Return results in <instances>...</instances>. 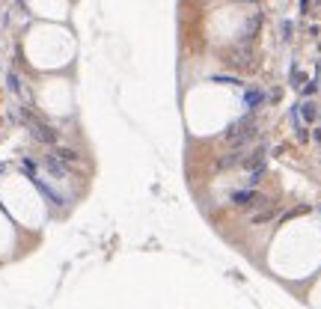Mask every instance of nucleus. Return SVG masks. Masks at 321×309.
<instances>
[{"instance_id":"6","label":"nucleus","mask_w":321,"mask_h":309,"mask_svg":"<svg viewBox=\"0 0 321 309\" xmlns=\"http://www.w3.org/2000/svg\"><path fill=\"white\" fill-rule=\"evenodd\" d=\"M304 116H306L309 122L315 119V104H304Z\"/></svg>"},{"instance_id":"2","label":"nucleus","mask_w":321,"mask_h":309,"mask_svg":"<svg viewBox=\"0 0 321 309\" xmlns=\"http://www.w3.org/2000/svg\"><path fill=\"white\" fill-rule=\"evenodd\" d=\"M232 202H235V205H241V208H247V205H262L265 199H262L256 190H241V193H235V196H232Z\"/></svg>"},{"instance_id":"1","label":"nucleus","mask_w":321,"mask_h":309,"mask_svg":"<svg viewBox=\"0 0 321 309\" xmlns=\"http://www.w3.org/2000/svg\"><path fill=\"white\" fill-rule=\"evenodd\" d=\"M256 137H259V125H256L253 119L235 122V125L223 134V140H226L229 146H238V149H244V146H247V143H253Z\"/></svg>"},{"instance_id":"3","label":"nucleus","mask_w":321,"mask_h":309,"mask_svg":"<svg viewBox=\"0 0 321 309\" xmlns=\"http://www.w3.org/2000/svg\"><path fill=\"white\" fill-rule=\"evenodd\" d=\"M244 154H247V152L235 146V152H229V154H223V158H220L217 167H220V170H229V167H241V164H244Z\"/></svg>"},{"instance_id":"4","label":"nucleus","mask_w":321,"mask_h":309,"mask_svg":"<svg viewBox=\"0 0 321 309\" xmlns=\"http://www.w3.org/2000/svg\"><path fill=\"white\" fill-rule=\"evenodd\" d=\"M247 60H250V51H232V54H226V63H229L232 69H244V66H250Z\"/></svg>"},{"instance_id":"5","label":"nucleus","mask_w":321,"mask_h":309,"mask_svg":"<svg viewBox=\"0 0 321 309\" xmlns=\"http://www.w3.org/2000/svg\"><path fill=\"white\" fill-rule=\"evenodd\" d=\"M262 101H265V95H262V92H253V95H247V104H250V107H259Z\"/></svg>"}]
</instances>
